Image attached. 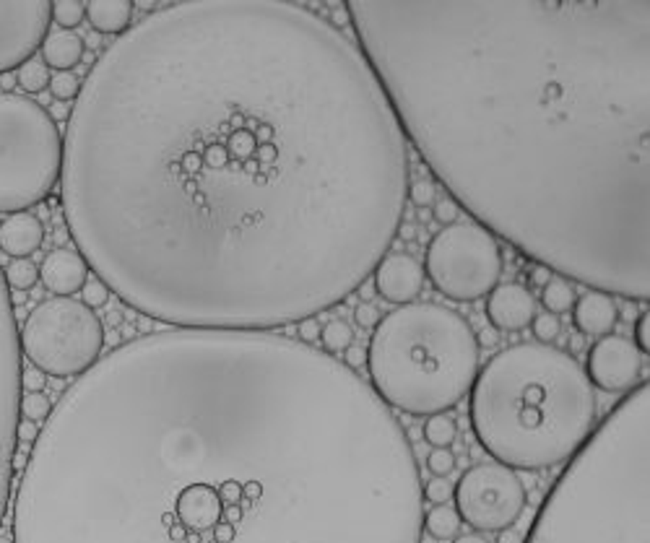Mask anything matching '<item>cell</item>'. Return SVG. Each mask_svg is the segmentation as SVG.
<instances>
[{
	"mask_svg": "<svg viewBox=\"0 0 650 543\" xmlns=\"http://www.w3.org/2000/svg\"><path fill=\"white\" fill-rule=\"evenodd\" d=\"M16 81H18V86H21L23 91L37 94V91L50 86V68H47L42 60H34V58H31L29 63H23L21 68H18Z\"/></svg>",
	"mask_w": 650,
	"mask_h": 543,
	"instance_id": "25",
	"label": "cell"
},
{
	"mask_svg": "<svg viewBox=\"0 0 650 543\" xmlns=\"http://www.w3.org/2000/svg\"><path fill=\"white\" fill-rule=\"evenodd\" d=\"M3 279H6L8 289H16V291H29V289L39 281V268L31 263L29 257L11 260V263L3 268Z\"/></svg>",
	"mask_w": 650,
	"mask_h": 543,
	"instance_id": "24",
	"label": "cell"
},
{
	"mask_svg": "<svg viewBox=\"0 0 650 543\" xmlns=\"http://www.w3.org/2000/svg\"><path fill=\"white\" fill-rule=\"evenodd\" d=\"M403 138L479 227L650 296V3H343Z\"/></svg>",
	"mask_w": 650,
	"mask_h": 543,
	"instance_id": "3",
	"label": "cell"
},
{
	"mask_svg": "<svg viewBox=\"0 0 650 543\" xmlns=\"http://www.w3.org/2000/svg\"><path fill=\"white\" fill-rule=\"evenodd\" d=\"M648 380L565 463L523 543H648Z\"/></svg>",
	"mask_w": 650,
	"mask_h": 543,
	"instance_id": "5",
	"label": "cell"
},
{
	"mask_svg": "<svg viewBox=\"0 0 650 543\" xmlns=\"http://www.w3.org/2000/svg\"><path fill=\"white\" fill-rule=\"evenodd\" d=\"M83 18H86V3H81V0H58V3H53V21L58 26H63V31L76 29Z\"/></svg>",
	"mask_w": 650,
	"mask_h": 543,
	"instance_id": "26",
	"label": "cell"
},
{
	"mask_svg": "<svg viewBox=\"0 0 650 543\" xmlns=\"http://www.w3.org/2000/svg\"><path fill=\"white\" fill-rule=\"evenodd\" d=\"M479 447L510 471L565 466L598 424L596 390L572 354L544 343L502 348L469 390Z\"/></svg>",
	"mask_w": 650,
	"mask_h": 543,
	"instance_id": "4",
	"label": "cell"
},
{
	"mask_svg": "<svg viewBox=\"0 0 650 543\" xmlns=\"http://www.w3.org/2000/svg\"><path fill=\"white\" fill-rule=\"evenodd\" d=\"M63 177V136L45 107L0 94V213H26Z\"/></svg>",
	"mask_w": 650,
	"mask_h": 543,
	"instance_id": "7",
	"label": "cell"
},
{
	"mask_svg": "<svg viewBox=\"0 0 650 543\" xmlns=\"http://www.w3.org/2000/svg\"><path fill=\"white\" fill-rule=\"evenodd\" d=\"M133 6L136 3H130V0H89L86 18L97 34H117L120 37L130 29Z\"/></svg>",
	"mask_w": 650,
	"mask_h": 543,
	"instance_id": "18",
	"label": "cell"
},
{
	"mask_svg": "<svg viewBox=\"0 0 650 543\" xmlns=\"http://www.w3.org/2000/svg\"><path fill=\"white\" fill-rule=\"evenodd\" d=\"M53 414V403L45 392H23L21 395V419L26 421H47V416Z\"/></svg>",
	"mask_w": 650,
	"mask_h": 543,
	"instance_id": "27",
	"label": "cell"
},
{
	"mask_svg": "<svg viewBox=\"0 0 650 543\" xmlns=\"http://www.w3.org/2000/svg\"><path fill=\"white\" fill-rule=\"evenodd\" d=\"M476 330L437 302L395 307L375 325L367 343L372 392L390 411L437 416L455 408L479 375Z\"/></svg>",
	"mask_w": 650,
	"mask_h": 543,
	"instance_id": "6",
	"label": "cell"
},
{
	"mask_svg": "<svg viewBox=\"0 0 650 543\" xmlns=\"http://www.w3.org/2000/svg\"><path fill=\"white\" fill-rule=\"evenodd\" d=\"M419 221H422V224H430V221H432V213H430V211H419Z\"/></svg>",
	"mask_w": 650,
	"mask_h": 543,
	"instance_id": "46",
	"label": "cell"
},
{
	"mask_svg": "<svg viewBox=\"0 0 650 543\" xmlns=\"http://www.w3.org/2000/svg\"><path fill=\"white\" fill-rule=\"evenodd\" d=\"M50 94H53L58 102H76L78 91H81V81H78L76 73L70 70H63V73H55L50 76Z\"/></svg>",
	"mask_w": 650,
	"mask_h": 543,
	"instance_id": "28",
	"label": "cell"
},
{
	"mask_svg": "<svg viewBox=\"0 0 650 543\" xmlns=\"http://www.w3.org/2000/svg\"><path fill=\"white\" fill-rule=\"evenodd\" d=\"M582 372L593 390L627 395L643 382V354L624 335H604L590 346Z\"/></svg>",
	"mask_w": 650,
	"mask_h": 543,
	"instance_id": "12",
	"label": "cell"
},
{
	"mask_svg": "<svg viewBox=\"0 0 650 543\" xmlns=\"http://www.w3.org/2000/svg\"><path fill=\"white\" fill-rule=\"evenodd\" d=\"M435 198H437V190L430 180H416L408 185V200L419 208V211H427L430 205H435Z\"/></svg>",
	"mask_w": 650,
	"mask_h": 543,
	"instance_id": "31",
	"label": "cell"
},
{
	"mask_svg": "<svg viewBox=\"0 0 650 543\" xmlns=\"http://www.w3.org/2000/svg\"><path fill=\"white\" fill-rule=\"evenodd\" d=\"M378 320H380V312H378V307H375L372 302L356 304V310H354V323L359 325V328H364V330H370V328H375V325H378Z\"/></svg>",
	"mask_w": 650,
	"mask_h": 543,
	"instance_id": "36",
	"label": "cell"
},
{
	"mask_svg": "<svg viewBox=\"0 0 650 543\" xmlns=\"http://www.w3.org/2000/svg\"><path fill=\"white\" fill-rule=\"evenodd\" d=\"M422 530L435 541H453L455 536H461V517L453 507L447 505H435L430 512H424L422 517Z\"/></svg>",
	"mask_w": 650,
	"mask_h": 543,
	"instance_id": "20",
	"label": "cell"
},
{
	"mask_svg": "<svg viewBox=\"0 0 650 543\" xmlns=\"http://www.w3.org/2000/svg\"><path fill=\"white\" fill-rule=\"evenodd\" d=\"M497 543H523V536L515 528H505V530H499Z\"/></svg>",
	"mask_w": 650,
	"mask_h": 543,
	"instance_id": "42",
	"label": "cell"
},
{
	"mask_svg": "<svg viewBox=\"0 0 650 543\" xmlns=\"http://www.w3.org/2000/svg\"><path fill=\"white\" fill-rule=\"evenodd\" d=\"M320 330H323V325L318 323V317H307L302 323H297V338L307 346H312V340H320Z\"/></svg>",
	"mask_w": 650,
	"mask_h": 543,
	"instance_id": "37",
	"label": "cell"
},
{
	"mask_svg": "<svg viewBox=\"0 0 650 543\" xmlns=\"http://www.w3.org/2000/svg\"><path fill=\"white\" fill-rule=\"evenodd\" d=\"M395 237H401L403 242H411L416 237V227L414 224H403L401 221V227H398V234H395Z\"/></svg>",
	"mask_w": 650,
	"mask_h": 543,
	"instance_id": "43",
	"label": "cell"
},
{
	"mask_svg": "<svg viewBox=\"0 0 650 543\" xmlns=\"http://www.w3.org/2000/svg\"><path fill=\"white\" fill-rule=\"evenodd\" d=\"M45 242V227L34 213H14L0 224V249L14 260L34 255Z\"/></svg>",
	"mask_w": 650,
	"mask_h": 543,
	"instance_id": "17",
	"label": "cell"
},
{
	"mask_svg": "<svg viewBox=\"0 0 650 543\" xmlns=\"http://www.w3.org/2000/svg\"><path fill=\"white\" fill-rule=\"evenodd\" d=\"M422 434L432 445V450H450V445H453L455 437H458V424H455V419H450L447 414L430 416V419L424 421Z\"/></svg>",
	"mask_w": 650,
	"mask_h": 543,
	"instance_id": "22",
	"label": "cell"
},
{
	"mask_svg": "<svg viewBox=\"0 0 650 543\" xmlns=\"http://www.w3.org/2000/svg\"><path fill=\"white\" fill-rule=\"evenodd\" d=\"M3 86H6V89H11V86H14V78L6 76V78H3Z\"/></svg>",
	"mask_w": 650,
	"mask_h": 543,
	"instance_id": "47",
	"label": "cell"
},
{
	"mask_svg": "<svg viewBox=\"0 0 650 543\" xmlns=\"http://www.w3.org/2000/svg\"><path fill=\"white\" fill-rule=\"evenodd\" d=\"M450 543H489L484 536H479V533H466V536H455Z\"/></svg>",
	"mask_w": 650,
	"mask_h": 543,
	"instance_id": "44",
	"label": "cell"
},
{
	"mask_svg": "<svg viewBox=\"0 0 650 543\" xmlns=\"http://www.w3.org/2000/svg\"><path fill=\"white\" fill-rule=\"evenodd\" d=\"M476 343H479V348H494L499 343V330H494L491 325H486V328H481V330L476 333Z\"/></svg>",
	"mask_w": 650,
	"mask_h": 543,
	"instance_id": "40",
	"label": "cell"
},
{
	"mask_svg": "<svg viewBox=\"0 0 650 543\" xmlns=\"http://www.w3.org/2000/svg\"><path fill=\"white\" fill-rule=\"evenodd\" d=\"M375 291L390 304H414L424 291V265L411 252H388L372 271Z\"/></svg>",
	"mask_w": 650,
	"mask_h": 543,
	"instance_id": "13",
	"label": "cell"
},
{
	"mask_svg": "<svg viewBox=\"0 0 650 543\" xmlns=\"http://www.w3.org/2000/svg\"><path fill=\"white\" fill-rule=\"evenodd\" d=\"M21 351L42 375L81 377L99 362L105 325L94 310L73 296L39 302L23 320Z\"/></svg>",
	"mask_w": 650,
	"mask_h": 543,
	"instance_id": "8",
	"label": "cell"
},
{
	"mask_svg": "<svg viewBox=\"0 0 650 543\" xmlns=\"http://www.w3.org/2000/svg\"><path fill=\"white\" fill-rule=\"evenodd\" d=\"M505 260L499 242L471 221H455L427 244L424 276L450 302H476L499 286Z\"/></svg>",
	"mask_w": 650,
	"mask_h": 543,
	"instance_id": "9",
	"label": "cell"
},
{
	"mask_svg": "<svg viewBox=\"0 0 650 543\" xmlns=\"http://www.w3.org/2000/svg\"><path fill=\"white\" fill-rule=\"evenodd\" d=\"M458 205H455V200H450V198H439L437 203H435V211H432V219L439 221V224H445V227H450V224H455L458 221Z\"/></svg>",
	"mask_w": 650,
	"mask_h": 543,
	"instance_id": "35",
	"label": "cell"
},
{
	"mask_svg": "<svg viewBox=\"0 0 650 543\" xmlns=\"http://www.w3.org/2000/svg\"><path fill=\"white\" fill-rule=\"evenodd\" d=\"M343 359H346V367L348 370H354L356 372V367H362L364 362H367V354H364L362 348H356V346H348L346 351H343Z\"/></svg>",
	"mask_w": 650,
	"mask_h": 543,
	"instance_id": "41",
	"label": "cell"
},
{
	"mask_svg": "<svg viewBox=\"0 0 650 543\" xmlns=\"http://www.w3.org/2000/svg\"><path fill=\"white\" fill-rule=\"evenodd\" d=\"M401 421L273 333L172 328L99 359L23 466L14 543H422Z\"/></svg>",
	"mask_w": 650,
	"mask_h": 543,
	"instance_id": "2",
	"label": "cell"
},
{
	"mask_svg": "<svg viewBox=\"0 0 650 543\" xmlns=\"http://www.w3.org/2000/svg\"><path fill=\"white\" fill-rule=\"evenodd\" d=\"M83 58V39L73 31H55L42 45V63L58 73L76 68Z\"/></svg>",
	"mask_w": 650,
	"mask_h": 543,
	"instance_id": "19",
	"label": "cell"
},
{
	"mask_svg": "<svg viewBox=\"0 0 650 543\" xmlns=\"http://www.w3.org/2000/svg\"><path fill=\"white\" fill-rule=\"evenodd\" d=\"M453 499L461 522L479 533H499L515 525L528 494L515 471L499 463H476L458 478Z\"/></svg>",
	"mask_w": 650,
	"mask_h": 543,
	"instance_id": "10",
	"label": "cell"
},
{
	"mask_svg": "<svg viewBox=\"0 0 650 543\" xmlns=\"http://www.w3.org/2000/svg\"><path fill=\"white\" fill-rule=\"evenodd\" d=\"M570 312H572V325L577 328V333L588 338L612 335L617 320H619L617 302L601 291H585L582 296H577Z\"/></svg>",
	"mask_w": 650,
	"mask_h": 543,
	"instance_id": "16",
	"label": "cell"
},
{
	"mask_svg": "<svg viewBox=\"0 0 650 543\" xmlns=\"http://www.w3.org/2000/svg\"><path fill=\"white\" fill-rule=\"evenodd\" d=\"M81 294H83V304H86L89 310H97V307H105L110 289H107L97 276H94V279L89 276V281H86L81 289Z\"/></svg>",
	"mask_w": 650,
	"mask_h": 543,
	"instance_id": "33",
	"label": "cell"
},
{
	"mask_svg": "<svg viewBox=\"0 0 650 543\" xmlns=\"http://www.w3.org/2000/svg\"><path fill=\"white\" fill-rule=\"evenodd\" d=\"M531 276H533V284H538V286H544L546 281L552 279V276H549V271H546V268H533V273H531Z\"/></svg>",
	"mask_w": 650,
	"mask_h": 543,
	"instance_id": "45",
	"label": "cell"
},
{
	"mask_svg": "<svg viewBox=\"0 0 650 543\" xmlns=\"http://www.w3.org/2000/svg\"><path fill=\"white\" fill-rule=\"evenodd\" d=\"M531 330H533L536 343L549 346V343H554V340L562 335V323H560V317L549 315V312H541V315H536L531 320Z\"/></svg>",
	"mask_w": 650,
	"mask_h": 543,
	"instance_id": "29",
	"label": "cell"
},
{
	"mask_svg": "<svg viewBox=\"0 0 650 543\" xmlns=\"http://www.w3.org/2000/svg\"><path fill=\"white\" fill-rule=\"evenodd\" d=\"M16 439H18V445H34L39 439V424L21 419V421H18V429H16Z\"/></svg>",
	"mask_w": 650,
	"mask_h": 543,
	"instance_id": "39",
	"label": "cell"
},
{
	"mask_svg": "<svg viewBox=\"0 0 650 543\" xmlns=\"http://www.w3.org/2000/svg\"><path fill=\"white\" fill-rule=\"evenodd\" d=\"M575 299H577V294H575L572 284L568 279H562V276H552L541 286V302H544L546 312L554 317L572 310Z\"/></svg>",
	"mask_w": 650,
	"mask_h": 543,
	"instance_id": "21",
	"label": "cell"
},
{
	"mask_svg": "<svg viewBox=\"0 0 650 543\" xmlns=\"http://www.w3.org/2000/svg\"><path fill=\"white\" fill-rule=\"evenodd\" d=\"M320 343H323V351L325 354H343L351 343H354V330H351V325L346 323V320H328V323L323 325V330H320Z\"/></svg>",
	"mask_w": 650,
	"mask_h": 543,
	"instance_id": "23",
	"label": "cell"
},
{
	"mask_svg": "<svg viewBox=\"0 0 650 543\" xmlns=\"http://www.w3.org/2000/svg\"><path fill=\"white\" fill-rule=\"evenodd\" d=\"M408 185L362 50L284 0L141 18L91 65L63 141L78 255L185 330L271 333L341 304L388 255Z\"/></svg>",
	"mask_w": 650,
	"mask_h": 543,
	"instance_id": "1",
	"label": "cell"
},
{
	"mask_svg": "<svg viewBox=\"0 0 650 543\" xmlns=\"http://www.w3.org/2000/svg\"><path fill=\"white\" fill-rule=\"evenodd\" d=\"M453 489L455 483L450 478H435L432 475L430 481L422 483V499H427L432 505H447L453 499Z\"/></svg>",
	"mask_w": 650,
	"mask_h": 543,
	"instance_id": "30",
	"label": "cell"
},
{
	"mask_svg": "<svg viewBox=\"0 0 650 543\" xmlns=\"http://www.w3.org/2000/svg\"><path fill=\"white\" fill-rule=\"evenodd\" d=\"M427 471L435 478H447L455 471V455L450 450H432L427 455Z\"/></svg>",
	"mask_w": 650,
	"mask_h": 543,
	"instance_id": "32",
	"label": "cell"
},
{
	"mask_svg": "<svg viewBox=\"0 0 650 543\" xmlns=\"http://www.w3.org/2000/svg\"><path fill=\"white\" fill-rule=\"evenodd\" d=\"M632 346H635L640 354L648 356V351H650V312L648 310L637 315V320H635V343H632Z\"/></svg>",
	"mask_w": 650,
	"mask_h": 543,
	"instance_id": "34",
	"label": "cell"
},
{
	"mask_svg": "<svg viewBox=\"0 0 650 543\" xmlns=\"http://www.w3.org/2000/svg\"><path fill=\"white\" fill-rule=\"evenodd\" d=\"M45 387V375L37 367H23L21 372V390L23 392H42Z\"/></svg>",
	"mask_w": 650,
	"mask_h": 543,
	"instance_id": "38",
	"label": "cell"
},
{
	"mask_svg": "<svg viewBox=\"0 0 650 543\" xmlns=\"http://www.w3.org/2000/svg\"><path fill=\"white\" fill-rule=\"evenodd\" d=\"M53 23V3H0V76L18 70L42 50Z\"/></svg>",
	"mask_w": 650,
	"mask_h": 543,
	"instance_id": "11",
	"label": "cell"
},
{
	"mask_svg": "<svg viewBox=\"0 0 650 543\" xmlns=\"http://www.w3.org/2000/svg\"><path fill=\"white\" fill-rule=\"evenodd\" d=\"M536 315V296L531 294L528 286H523L518 281L499 284L486 296V317H489L491 328L499 333L526 330Z\"/></svg>",
	"mask_w": 650,
	"mask_h": 543,
	"instance_id": "14",
	"label": "cell"
},
{
	"mask_svg": "<svg viewBox=\"0 0 650 543\" xmlns=\"http://www.w3.org/2000/svg\"><path fill=\"white\" fill-rule=\"evenodd\" d=\"M39 279L55 296H73L89 281V265L73 249H53L39 268Z\"/></svg>",
	"mask_w": 650,
	"mask_h": 543,
	"instance_id": "15",
	"label": "cell"
}]
</instances>
